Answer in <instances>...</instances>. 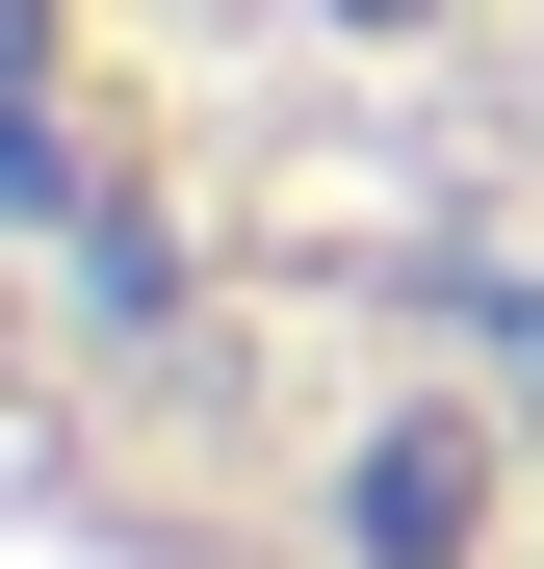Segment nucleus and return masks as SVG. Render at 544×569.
<instances>
[{
	"instance_id": "1",
	"label": "nucleus",
	"mask_w": 544,
	"mask_h": 569,
	"mask_svg": "<svg viewBox=\"0 0 544 569\" xmlns=\"http://www.w3.org/2000/svg\"><path fill=\"white\" fill-rule=\"evenodd\" d=\"M0 569H544V0H0Z\"/></svg>"
}]
</instances>
